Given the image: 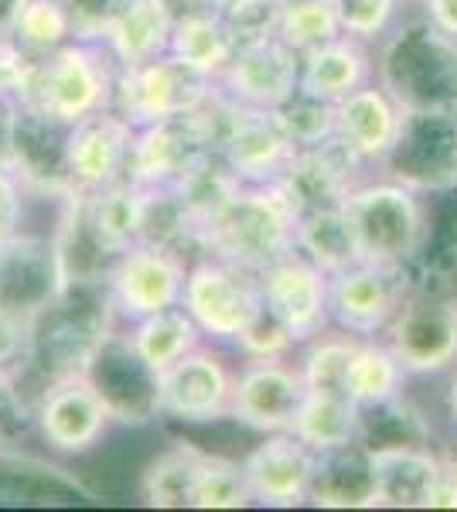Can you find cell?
Returning <instances> with one entry per match:
<instances>
[{
  "label": "cell",
  "instance_id": "1",
  "mask_svg": "<svg viewBox=\"0 0 457 512\" xmlns=\"http://www.w3.org/2000/svg\"><path fill=\"white\" fill-rule=\"evenodd\" d=\"M120 328L106 280H69L62 294L31 321V352L24 386L31 396L45 383L86 376L103 345Z\"/></svg>",
  "mask_w": 457,
  "mask_h": 512
},
{
  "label": "cell",
  "instance_id": "2",
  "mask_svg": "<svg viewBox=\"0 0 457 512\" xmlns=\"http://www.w3.org/2000/svg\"><path fill=\"white\" fill-rule=\"evenodd\" d=\"M376 79L403 110L457 106V41L427 18H403L376 45Z\"/></svg>",
  "mask_w": 457,
  "mask_h": 512
},
{
  "label": "cell",
  "instance_id": "3",
  "mask_svg": "<svg viewBox=\"0 0 457 512\" xmlns=\"http://www.w3.org/2000/svg\"><path fill=\"white\" fill-rule=\"evenodd\" d=\"M297 205L284 192L280 181L270 185H243L215 222L202 233L198 256L212 253L222 260H232L239 267L260 274L267 263L287 250H294L297 229Z\"/></svg>",
  "mask_w": 457,
  "mask_h": 512
},
{
  "label": "cell",
  "instance_id": "4",
  "mask_svg": "<svg viewBox=\"0 0 457 512\" xmlns=\"http://www.w3.org/2000/svg\"><path fill=\"white\" fill-rule=\"evenodd\" d=\"M120 65L103 41H69L65 48L31 62L18 103L45 113L65 127L110 110Z\"/></svg>",
  "mask_w": 457,
  "mask_h": 512
},
{
  "label": "cell",
  "instance_id": "5",
  "mask_svg": "<svg viewBox=\"0 0 457 512\" xmlns=\"http://www.w3.org/2000/svg\"><path fill=\"white\" fill-rule=\"evenodd\" d=\"M345 212L355 226L365 260L403 270L410 267L423 236V212H427L420 192L376 175L352 188V195L345 198Z\"/></svg>",
  "mask_w": 457,
  "mask_h": 512
},
{
  "label": "cell",
  "instance_id": "6",
  "mask_svg": "<svg viewBox=\"0 0 457 512\" xmlns=\"http://www.w3.org/2000/svg\"><path fill=\"white\" fill-rule=\"evenodd\" d=\"M181 308L202 328L205 342L229 349L249 321L263 311L260 280L253 270L222 260V256H191Z\"/></svg>",
  "mask_w": 457,
  "mask_h": 512
},
{
  "label": "cell",
  "instance_id": "7",
  "mask_svg": "<svg viewBox=\"0 0 457 512\" xmlns=\"http://www.w3.org/2000/svg\"><path fill=\"white\" fill-rule=\"evenodd\" d=\"M215 93V79L195 72L191 65L174 59L171 52L151 62L130 65L116 72L110 110L120 113L130 127H147L157 120H178L202 110Z\"/></svg>",
  "mask_w": 457,
  "mask_h": 512
},
{
  "label": "cell",
  "instance_id": "8",
  "mask_svg": "<svg viewBox=\"0 0 457 512\" xmlns=\"http://www.w3.org/2000/svg\"><path fill=\"white\" fill-rule=\"evenodd\" d=\"M376 175L400 181L420 195L457 188V106L403 110L396 144Z\"/></svg>",
  "mask_w": 457,
  "mask_h": 512
},
{
  "label": "cell",
  "instance_id": "9",
  "mask_svg": "<svg viewBox=\"0 0 457 512\" xmlns=\"http://www.w3.org/2000/svg\"><path fill=\"white\" fill-rule=\"evenodd\" d=\"M188 263V253L161 243H144V239L116 256L106 270V294L120 325H134L140 318L181 304Z\"/></svg>",
  "mask_w": 457,
  "mask_h": 512
},
{
  "label": "cell",
  "instance_id": "10",
  "mask_svg": "<svg viewBox=\"0 0 457 512\" xmlns=\"http://www.w3.org/2000/svg\"><path fill=\"white\" fill-rule=\"evenodd\" d=\"M31 424L38 441L58 458H82L96 451L110 427H116L110 407L89 376H69L41 386Z\"/></svg>",
  "mask_w": 457,
  "mask_h": 512
},
{
  "label": "cell",
  "instance_id": "11",
  "mask_svg": "<svg viewBox=\"0 0 457 512\" xmlns=\"http://www.w3.org/2000/svg\"><path fill=\"white\" fill-rule=\"evenodd\" d=\"M406 376H437L457 362V291L406 294L403 308L382 332Z\"/></svg>",
  "mask_w": 457,
  "mask_h": 512
},
{
  "label": "cell",
  "instance_id": "12",
  "mask_svg": "<svg viewBox=\"0 0 457 512\" xmlns=\"http://www.w3.org/2000/svg\"><path fill=\"white\" fill-rule=\"evenodd\" d=\"M236 366L219 345L202 342L195 352L161 373V420L181 427H212L229 420Z\"/></svg>",
  "mask_w": 457,
  "mask_h": 512
},
{
  "label": "cell",
  "instance_id": "13",
  "mask_svg": "<svg viewBox=\"0 0 457 512\" xmlns=\"http://www.w3.org/2000/svg\"><path fill=\"white\" fill-rule=\"evenodd\" d=\"M410 291L413 284L403 267H386L372 260L352 263L328 280L331 325L348 335L376 338L389 328Z\"/></svg>",
  "mask_w": 457,
  "mask_h": 512
},
{
  "label": "cell",
  "instance_id": "14",
  "mask_svg": "<svg viewBox=\"0 0 457 512\" xmlns=\"http://www.w3.org/2000/svg\"><path fill=\"white\" fill-rule=\"evenodd\" d=\"M69 284L55 236L21 233L0 239V315L35 321Z\"/></svg>",
  "mask_w": 457,
  "mask_h": 512
},
{
  "label": "cell",
  "instance_id": "15",
  "mask_svg": "<svg viewBox=\"0 0 457 512\" xmlns=\"http://www.w3.org/2000/svg\"><path fill=\"white\" fill-rule=\"evenodd\" d=\"M215 154V140L202 120V110L178 120H157L134 130L127 161V181L140 188H174L205 158Z\"/></svg>",
  "mask_w": 457,
  "mask_h": 512
},
{
  "label": "cell",
  "instance_id": "16",
  "mask_svg": "<svg viewBox=\"0 0 457 512\" xmlns=\"http://www.w3.org/2000/svg\"><path fill=\"white\" fill-rule=\"evenodd\" d=\"M260 280L263 308L270 311L297 345L311 342L324 328H331V304H328V274L311 263L301 250H287L256 274Z\"/></svg>",
  "mask_w": 457,
  "mask_h": 512
},
{
  "label": "cell",
  "instance_id": "17",
  "mask_svg": "<svg viewBox=\"0 0 457 512\" xmlns=\"http://www.w3.org/2000/svg\"><path fill=\"white\" fill-rule=\"evenodd\" d=\"M304 390L294 359H239L229 420L253 434L290 431Z\"/></svg>",
  "mask_w": 457,
  "mask_h": 512
},
{
  "label": "cell",
  "instance_id": "18",
  "mask_svg": "<svg viewBox=\"0 0 457 512\" xmlns=\"http://www.w3.org/2000/svg\"><path fill=\"white\" fill-rule=\"evenodd\" d=\"M86 376L110 407L113 424L151 427L161 420V376L137 355L123 325L103 345Z\"/></svg>",
  "mask_w": 457,
  "mask_h": 512
},
{
  "label": "cell",
  "instance_id": "19",
  "mask_svg": "<svg viewBox=\"0 0 457 512\" xmlns=\"http://www.w3.org/2000/svg\"><path fill=\"white\" fill-rule=\"evenodd\" d=\"M215 154L243 185H270L284 178L290 161L297 158V147L273 110H249L232 103Z\"/></svg>",
  "mask_w": 457,
  "mask_h": 512
},
{
  "label": "cell",
  "instance_id": "20",
  "mask_svg": "<svg viewBox=\"0 0 457 512\" xmlns=\"http://www.w3.org/2000/svg\"><path fill=\"white\" fill-rule=\"evenodd\" d=\"M215 86L222 96L249 110H280L301 86V52L280 38L243 45Z\"/></svg>",
  "mask_w": 457,
  "mask_h": 512
},
{
  "label": "cell",
  "instance_id": "21",
  "mask_svg": "<svg viewBox=\"0 0 457 512\" xmlns=\"http://www.w3.org/2000/svg\"><path fill=\"white\" fill-rule=\"evenodd\" d=\"M314 461L318 451H311L297 434H260V441L243 454V472L253 492V506L267 509H297L307 506L311 492Z\"/></svg>",
  "mask_w": 457,
  "mask_h": 512
},
{
  "label": "cell",
  "instance_id": "22",
  "mask_svg": "<svg viewBox=\"0 0 457 512\" xmlns=\"http://www.w3.org/2000/svg\"><path fill=\"white\" fill-rule=\"evenodd\" d=\"M130 144H134V127L116 110H103L72 123L69 140H65L72 192L93 195L127 178Z\"/></svg>",
  "mask_w": 457,
  "mask_h": 512
},
{
  "label": "cell",
  "instance_id": "23",
  "mask_svg": "<svg viewBox=\"0 0 457 512\" xmlns=\"http://www.w3.org/2000/svg\"><path fill=\"white\" fill-rule=\"evenodd\" d=\"M65 140H69L65 123L18 103V120H14L11 137V171L18 175L28 195L55 198V202L76 195L69 181V164H65Z\"/></svg>",
  "mask_w": 457,
  "mask_h": 512
},
{
  "label": "cell",
  "instance_id": "24",
  "mask_svg": "<svg viewBox=\"0 0 457 512\" xmlns=\"http://www.w3.org/2000/svg\"><path fill=\"white\" fill-rule=\"evenodd\" d=\"M372 171L376 168H369L352 147L331 137L318 147L297 151V158L290 161L280 185L294 198L297 212L328 209V205H345L352 188H359L365 178H372Z\"/></svg>",
  "mask_w": 457,
  "mask_h": 512
},
{
  "label": "cell",
  "instance_id": "25",
  "mask_svg": "<svg viewBox=\"0 0 457 512\" xmlns=\"http://www.w3.org/2000/svg\"><path fill=\"white\" fill-rule=\"evenodd\" d=\"M335 117V137L345 147H352L369 168L379 171V164L393 151L396 134H400L403 106L379 86V79H372L369 86L338 99Z\"/></svg>",
  "mask_w": 457,
  "mask_h": 512
},
{
  "label": "cell",
  "instance_id": "26",
  "mask_svg": "<svg viewBox=\"0 0 457 512\" xmlns=\"http://www.w3.org/2000/svg\"><path fill=\"white\" fill-rule=\"evenodd\" d=\"M372 478H376V506L382 509H427L444 458L430 451V444H396L376 448Z\"/></svg>",
  "mask_w": 457,
  "mask_h": 512
},
{
  "label": "cell",
  "instance_id": "27",
  "mask_svg": "<svg viewBox=\"0 0 457 512\" xmlns=\"http://www.w3.org/2000/svg\"><path fill=\"white\" fill-rule=\"evenodd\" d=\"M372 79H376V45H365L352 35H338L301 52V89L331 103L369 86Z\"/></svg>",
  "mask_w": 457,
  "mask_h": 512
},
{
  "label": "cell",
  "instance_id": "28",
  "mask_svg": "<svg viewBox=\"0 0 457 512\" xmlns=\"http://www.w3.org/2000/svg\"><path fill=\"white\" fill-rule=\"evenodd\" d=\"M178 7L174 0H127L103 35V48L120 69L151 62L171 48Z\"/></svg>",
  "mask_w": 457,
  "mask_h": 512
},
{
  "label": "cell",
  "instance_id": "29",
  "mask_svg": "<svg viewBox=\"0 0 457 512\" xmlns=\"http://www.w3.org/2000/svg\"><path fill=\"white\" fill-rule=\"evenodd\" d=\"M307 506L321 509H376L372 458L362 441L318 451Z\"/></svg>",
  "mask_w": 457,
  "mask_h": 512
},
{
  "label": "cell",
  "instance_id": "30",
  "mask_svg": "<svg viewBox=\"0 0 457 512\" xmlns=\"http://www.w3.org/2000/svg\"><path fill=\"white\" fill-rule=\"evenodd\" d=\"M174 7H178V21H174L168 52L202 76L219 79L239 48L222 11H215L205 0H174Z\"/></svg>",
  "mask_w": 457,
  "mask_h": 512
},
{
  "label": "cell",
  "instance_id": "31",
  "mask_svg": "<svg viewBox=\"0 0 457 512\" xmlns=\"http://www.w3.org/2000/svg\"><path fill=\"white\" fill-rule=\"evenodd\" d=\"M89 499L76 475L31 454L0 448V506H72Z\"/></svg>",
  "mask_w": 457,
  "mask_h": 512
},
{
  "label": "cell",
  "instance_id": "32",
  "mask_svg": "<svg viewBox=\"0 0 457 512\" xmlns=\"http://www.w3.org/2000/svg\"><path fill=\"white\" fill-rule=\"evenodd\" d=\"M82 219H86L89 233L106 253L120 256L140 243L144 236V209H147V188L134 185V181H116V185L103 188L93 195H76Z\"/></svg>",
  "mask_w": 457,
  "mask_h": 512
},
{
  "label": "cell",
  "instance_id": "33",
  "mask_svg": "<svg viewBox=\"0 0 457 512\" xmlns=\"http://www.w3.org/2000/svg\"><path fill=\"white\" fill-rule=\"evenodd\" d=\"M294 250H301L307 260L318 263L328 277L365 260L345 205L301 212V216H297V229H294Z\"/></svg>",
  "mask_w": 457,
  "mask_h": 512
},
{
  "label": "cell",
  "instance_id": "34",
  "mask_svg": "<svg viewBox=\"0 0 457 512\" xmlns=\"http://www.w3.org/2000/svg\"><path fill=\"white\" fill-rule=\"evenodd\" d=\"M359 424H362V407L355 400H348V393L304 390V400L297 407L290 434L301 437L311 451H331V448H342V444L359 441Z\"/></svg>",
  "mask_w": 457,
  "mask_h": 512
},
{
  "label": "cell",
  "instance_id": "35",
  "mask_svg": "<svg viewBox=\"0 0 457 512\" xmlns=\"http://www.w3.org/2000/svg\"><path fill=\"white\" fill-rule=\"evenodd\" d=\"M205 448L191 441H174L171 448L154 454L140 472V499L154 509H191L195 506L198 468Z\"/></svg>",
  "mask_w": 457,
  "mask_h": 512
},
{
  "label": "cell",
  "instance_id": "36",
  "mask_svg": "<svg viewBox=\"0 0 457 512\" xmlns=\"http://www.w3.org/2000/svg\"><path fill=\"white\" fill-rule=\"evenodd\" d=\"M123 332H127L130 345H134L137 355L154 369L157 376L205 342L202 328L191 321V315L181 308V304L157 311V315L140 318L134 325H123Z\"/></svg>",
  "mask_w": 457,
  "mask_h": 512
},
{
  "label": "cell",
  "instance_id": "37",
  "mask_svg": "<svg viewBox=\"0 0 457 512\" xmlns=\"http://www.w3.org/2000/svg\"><path fill=\"white\" fill-rule=\"evenodd\" d=\"M406 369L396 359V352L389 349V342L382 335L376 338H359L345 366V383L342 390L348 400H355L359 407H372V403L393 400L403 393L406 386Z\"/></svg>",
  "mask_w": 457,
  "mask_h": 512
},
{
  "label": "cell",
  "instance_id": "38",
  "mask_svg": "<svg viewBox=\"0 0 457 512\" xmlns=\"http://www.w3.org/2000/svg\"><path fill=\"white\" fill-rule=\"evenodd\" d=\"M359 441L369 451L396 448V444H430V427L400 393V396H393V400L362 407Z\"/></svg>",
  "mask_w": 457,
  "mask_h": 512
},
{
  "label": "cell",
  "instance_id": "39",
  "mask_svg": "<svg viewBox=\"0 0 457 512\" xmlns=\"http://www.w3.org/2000/svg\"><path fill=\"white\" fill-rule=\"evenodd\" d=\"M355 342H359V335H348L335 325L324 328L321 335H314L311 342H304L301 349H297L294 362H297V369H301L307 390H342L345 366H348V355H352Z\"/></svg>",
  "mask_w": 457,
  "mask_h": 512
},
{
  "label": "cell",
  "instance_id": "40",
  "mask_svg": "<svg viewBox=\"0 0 457 512\" xmlns=\"http://www.w3.org/2000/svg\"><path fill=\"white\" fill-rule=\"evenodd\" d=\"M11 38L24 55L45 59V55L65 48L69 41H76V28H72V18L58 0H28L21 18L14 21Z\"/></svg>",
  "mask_w": 457,
  "mask_h": 512
},
{
  "label": "cell",
  "instance_id": "41",
  "mask_svg": "<svg viewBox=\"0 0 457 512\" xmlns=\"http://www.w3.org/2000/svg\"><path fill=\"white\" fill-rule=\"evenodd\" d=\"M253 492H249L243 458L205 451L202 468H198L195 506L191 509H249Z\"/></svg>",
  "mask_w": 457,
  "mask_h": 512
},
{
  "label": "cell",
  "instance_id": "42",
  "mask_svg": "<svg viewBox=\"0 0 457 512\" xmlns=\"http://www.w3.org/2000/svg\"><path fill=\"white\" fill-rule=\"evenodd\" d=\"M342 35L335 0H280V28L277 38L297 52L321 45Z\"/></svg>",
  "mask_w": 457,
  "mask_h": 512
},
{
  "label": "cell",
  "instance_id": "43",
  "mask_svg": "<svg viewBox=\"0 0 457 512\" xmlns=\"http://www.w3.org/2000/svg\"><path fill=\"white\" fill-rule=\"evenodd\" d=\"M280 120V127L287 130V137L294 140L297 151H307V147H318L324 140L335 137V103L324 96H314L307 89L297 86V93L287 99L280 110H273Z\"/></svg>",
  "mask_w": 457,
  "mask_h": 512
},
{
  "label": "cell",
  "instance_id": "44",
  "mask_svg": "<svg viewBox=\"0 0 457 512\" xmlns=\"http://www.w3.org/2000/svg\"><path fill=\"white\" fill-rule=\"evenodd\" d=\"M342 35H352L365 45H379L403 21L406 0H335Z\"/></svg>",
  "mask_w": 457,
  "mask_h": 512
},
{
  "label": "cell",
  "instance_id": "45",
  "mask_svg": "<svg viewBox=\"0 0 457 512\" xmlns=\"http://www.w3.org/2000/svg\"><path fill=\"white\" fill-rule=\"evenodd\" d=\"M229 349L232 355H239V359H294L301 345H297V338L263 308Z\"/></svg>",
  "mask_w": 457,
  "mask_h": 512
},
{
  "label": "cell",
  "instance_id": "46",
  "mask_svg": "<svg viewBox=\"0 0 457 512\" xmlns=\"http://www.w3.org/2000/svg\"><path fill=\"white\" fill-rule=\"evenodd\" d=\"M236 45H256V41L277 38L280 28V0H232L229 7H222Z\"/></svg>",
  "mask_w": 457,
  "mask_h": 512
},
{
  "label": "cell",
  "instance_id": "47",
  "mask_svg": "<svg viewBox=\"0 0 457 512\" xmlns=\"http://www.w3.org/2000/svg\"><path fill=\"white\" fill-rule=\"evenodd\" d=\"M65 14L72 18L76 41H103L106 28L113 24L116 14L123 11L127 0H58Z\"/></svg>",
  "mask_w": 457,
  "mask_h": 512
},
{
  "label": "cell",
  "instance_id": "48",
  "mask_svg": "<svg viewBox=\"0 0 457 512\" xmlns=\"http://www.w3.org/2000/svg\"><path fill=\"white\" fill-rule=\"evenodd\" d=\"M31 352V321L0 315V376L28 373Z\"/></svg>",
  "mask_w": 457,
  "mask_h": 512
},
{
  "label": "cell",
  "instance_id": "49",
  "mask_svg": "<svg viewBox=\"0 0 457 512\" xmlns=\"http://www.w3.org/2000/svg\"><path fill=\"white\" fill-rule=\"evenodd\" d=\"M24 185L11 168H0V239L24 229Z\"/></svg>",
  "mask_w": 457,
  "mask_h": 512
},
{
  "label": "cell",
  "instance_id": "50",
  "mask_svg": "<svg viewBox=\"0 0 457 512\" xmlns=\"http://www.w3.org/2000/svg\"><path fill=\"white\" fill-rule=\"evenodd\" d=\"M420 14L437 31L457 41V0H420Z\"/></svg>",
  "mask_w": 457,
  "mask_h": 512
},
{
  "label": "cell",
  "instance_id": "51",
  "mask_svg": "<svg viewBox=\"0 0 457 512\" xmlns=\"http://www.w3.org/2000/svg\"><path fill=\"white\" fill-rule=\"evenodd\" d=\"M427 509H457V461L444 458V468H440V478L434 492H430Z\"/></svg>",
  "mask_w": 457,
  "mask_h": 512
},
{
  "label": "cell",
  "instance_id": "52",
  "mask_svg": "<svg viewBox=\"0 0 457 512\" xmlns=\"http://www.w3.org/2000/svg\"><path fill=\"white\" fill-rule=\"evenodd\" d=\"M18 120V99L0 93V168H11V137Z\"/></svg>",
  "mask_w": 457,
  "mask_h": 512
},
{
  "label": "cell",
  "instance_id": "53",
  "mask_svg": "<svg viewBox=\"0 0 457 512\" xmlns=\"http://www.w3.org/2000/svg\"><path fill=\"white\" fill-rule=\"evenodd\" d=\"M24 4H28V0H0V38H11L14 21L21 18Z\"/></svg>",
  "mask_w": 457,
  "mask_h": 512
},
{
  "label": "cell",
  "instance_id": "54",
  "mask_svg": "<svg viewBox=\"0 0 457 512\" xmlns=\"http://www.w3.org/2000/svg\"><path fill=\"white\" fill-rule=\"evenodd\" d=\"M447 410H451V420L457 427V376L451 379V390H447Z\"/></svg>",
  "mask_w": 457,
  "mask_h": 512
},
{
  "label": "cell",
  "instance_id": "55",
  "mask_svg": "<svg viewBox=\"0 0 457 512\" xmlns=\"http://www.w3.org/2000/svg\"><path fill=\"white\" fill-rule=\"evenodd\" d=\"M205 4H209V7H215V11H222V7H229L232 0H205Z\"/></svg>",
  "mask_w": 457,
  "mask_h": 512
},
{
  "label": "cell",
  "instance_id": "56",
  "mask_svg": "<svg viewBox=\"0 0 457 512\" xmlns=\"http://www.w3.org/2000/svg\"><path fill=\"white\" fill-rule=\"evenodd\" d=\"M406 4H413V7H420V0H406Z\"/></svg>",
  "mask_w": 457,
  "mask_h": 512
},
{
  "label": "cell",
  "instance_id": "57",
  "mask_svg": "<svg viewBox=\"0 0 457 512\" xmlns=\"http://www.w3.org/2000/svg\"><path fill=\"white\" fill-rule=\"evenodd\" d=\"M0 444H4V441H0Z\"/></svg>",
  "mask_w": 457,
  "mask_h": 512
}]
</instances>
